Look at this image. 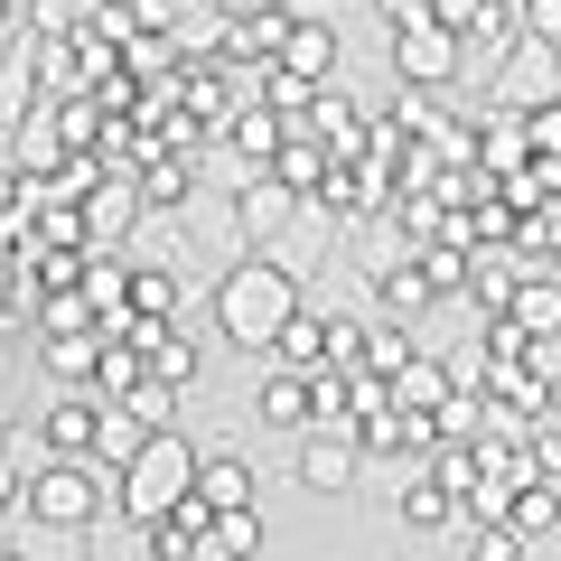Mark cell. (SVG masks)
Listing matches in <instances>:
<instances>
[{"mask_svg":"<svg viewBox=\"0 0 561 561\" xmlns=\"http://www.w3.org/2000/svg\"><path fill=\"white\" fill-rule=\"evenodd\" d=\"M0 346H10V337H0Z\"/></svg>","mask_w":561,"mask_h":561,"instance_id":"cell-40","label":"cell"},{"mask_svg":"<svg viewBox=\"0 0 561 561\" xmlns=\"http://www.w3.org/2000/svg\"><path fill=\"white\" fill-rule=\"evenodd\" d=\"M38 356H47V375H57L66 393H94V365H103V337H94V328H76V337H38Z\"/></svg>","mask_w":561,"mask_h":561,"instance_id":"cell-20","label":"cell"},{"mask_svg":"<svg viewBox=\"0 0 561 561\" xmlns=\"http://www.w3.org/2000/svg\"><path fill=\"white\" fill-rule=\"evenodd\" d=\"M524 38L561 47V0H524Z\"/></svg>","mask_w":561,"mask_h":561,"instance_id":"cell-35","label":"cell"},{"mask_svg":"<svg viewBox=\"0 0 561 561\" xmlns=\"http://www.w3.org/2000/svg\"><path fill=\"white\" fill-rule=\"evenodd\" d=\"M300 216H309V206L290 197L280 179H253V187H234V234H243V253H272V243L290 234Z\"/></svg>","mask_w":561,"mask_h":561,"instance_id":"cell-8","label":"cell"},{"mask_svg":"<svg viewBox=\"0 0 561 561\" xmlns=\"http://www.w3.org/2000/svg\"><path fill=\"white\" fill-rule=\"evenodd\" d=\"M131 187H140V206H187V197H197V160L160 140V150L131 169Z\"/></svg>","mask_w":561,"mask_h":561,"instance_id":"cell-16","label":"cell"},{"mask_svg":"<svg viewBox=\"0 0 561 561\" xmlns=\"http://www.w3.org/2000/svg\"><path fill=\"white\" fill-rule=\"evenodd\" d=\"M402 524H412V534H449V524H468V515H459V496H449L440 478H412L402 486Z\"/></svg>","mask_w":561,"mask_h":561,"instance_id":"cell-24","label":"cell"},{"mask_svg":"<svg viewBox=\"0 0 561 561\" xmlns=\"http://www.w3.org/2000/svg\"><path fill=\"white\" fill-rule=\"evenodd\" d=\"M38 440L57 449V459H94V440H103V402L94 393H57L38 412Z\"/></svg>","mask_w":561,"mask_h":561,"instance_id":"cell-13","label":"cell"},{"mask_svg":"<svg viewBox=\"0 0 561 561\" xmlns=\"http://www.w3.org/2000/svg\"><path fill=\"white\" fill-rule=\"evenodd\" d=\"M179 300H187L179 262H131V309H140V319H179Z\"/></svg>","mask_w":561,"mask_h":561,"instance_id":"cell-22","label":"cell"},{"mask_svg":"<svg viewBox=\"0 0 561 561\" xmlns=\"http://www.w3.org/2000/svg\"><path fill=\"white\" fill-rule=\"evenodd\" d=\"M300 272L280 253H234L216 272V290H206V319H216V337L225 346H243V356H272L280 346V328L300 319Z\"/></svg>","mask_w":561,"mask_h":561,"instance_id":"cell-1","label":"cell"},{"mask_svg":"<svg viewBox=\"0 0 561 561\" xmlns=\"http://www.w3.org/2000/svg\"><path fill=\"white\" fill-rule=\"evenodd\" d=\"M412 356H421V346H412V328H402V319H375V328H365V375H375V383H393Z\"/></svg>","mask_w":561,"mask_h":561,"instance_id":"cell-29","label":"cell"},{"mask_svg":"<svg viewBox=\"0 0 561 561\" xmlns=\"http://www.w3.org/2000/svg\"><path fill=\"white\" fill-rule=\"evenodd\" d=\"M505 524H515L524 542H542L561 524V478H534V486H515V505H505Z\"/></svg>","mask_w":561,"mask_h":561,"instance_id":"cell-27","label":"cell"},{"mask_svg":"<svg viewBox=\"0 0 561 561\" xmlns=\"http://www.w3.org/2000/svg\"><path fill=\"white\" fill-rule=\"evenodd\" d=\"M0 160L20 169L28 187H47V179H57V169H66V160H76V150H66L57 113H47V103H38V113H20V122H10V150H0Z\"/></svg>","mask_w":561,"mask_h":561,"instance_id":"cell-10","label":"cell"},{"mask_svg":"<svg viewBox=\"0 0 561 561\" xmlns=\"http://www.w3.org/2000/svg\"><path fill=\"white\" fill-rule=\"evenodd\" d=\"M131 346L150 356V375H160L169 393H197V375H206V337H197L187 319H140Z\"/></svg>","mask_w":561,"mask_h":561,"instance_id":"cell-6","label":"cell"},{"mask_svg":"<svg viewBox=\"0 0 561 561\" xmlns=\"http://www.w3.org/2000/svg\"><path fill=\"white\" fill-rule=\"evenodd\" d=\"M375 20H383V38H402V28L431 20V0H375Z\"/></svg>","mask_w":561,"mask_h":561,"instance_id":"cell-34","label":"cell"},{"mask_svg":"<svg viewBox=\"0 0 561 561\" xmlns=\"http://www.w3.org/2000/svg\"><path fill=\"white\" fill-rule=\"evenodd\" d=\"M197 505H206V515H243V505H262V468L243 459V449H206V459H197Z\"/></svg>","mask_w":561,"mask_h":561,"instance_id":"cell-11","label":"cell"},{"mask_svg":"<svg viewBox=\"0 0 561 561\" xmlns=\"http://www.w3.org/2000/svg\"><path fill=\"white\" fill-rule=\"evenodd\" d=\"M486 94H496V113H542V103H561V47L515 38L496 57V76H486Z\"/></svg>","mask_w":561,"mask_h":561,"instance_id":"cell-4","label":"cell"},{"mask_svg":"<svg viewBox=\"0 0 561 561\" xmlns=\"http://www.w3.org/2000/svg\"><path fill=\"white\" fill-rule=\"evenodd\" d=\"M505 328H515L524 346L561 337V272H524V280H515V300H505Z\"/></svg>","mask_w":561,"mask_h":561,"instance_id":"cell-14","label":"cell"},{"mask_svg":"<svg viewBox=\"0 0 561 561\" xmlns=\"http://www.w3.org/2000/svg\"><path fill=\"white\" fill-rule=\"evenodd\" d=\"M47 103V38L38 28H20V38H0V113L20 122Z\"/></svg>","mask_w":561,"mask_h":561,"instance_id":"cell-9","label":"cell"},{"mask_svg":"<svg viewBox=\"0 0 561 561\" xmlns=\"http://www.w3.org/2000/svg\"><path fill=\"white\" fill-rule=\"evenodd\" d=\"M0 150H10V113H0Z\"/></svg>","mask_w":561,"mask_h":561,"instance_id":"cell-39","label":"cell"},{"mask_svg":"<svg viewBox=\"0 0 561 561\" xmlns=\"http://www.w3.org/2000/svg\"><path fill=\"white\" fill-rule=\"evenodd\" d=\"M225 140H234L243 160H253L262 179H272V160H280V140H290V122H280L272 103H234V122H225Z\"/></svg>","mask_w":561,"mask_h":561,"instance_id":"cell-17","label":"cell"},{"mask_svg":"<svg viewBox=\"0 0 561 561\" xmlns=\"http://www.w3.org/2000/svg\"><path fill=\"white\" fill-rule=\"evenodd\" d=\"M122 412H131V421H140V431H179V393H169V383H160V375L140 383V393H131V402H122Z\"/></svg>","mask_w":561,"mask_h":561,"instance_id":"cell-31","label":"cell"},{"mask_svg":"<svg viewBox=\"0 0 561 561\" xmlns=\"http://www.w3.org/2000/svg\"><path fill=\"white\" fill-rule=\"evenodd\" d=\"M280 76H300V84H328V76H337V20H290Z\"/></svg>","mask_w":561,"mask_h":561,"instance_id":"cell-15","label":"cell"},{"mask_svg":"<svg viewBox=\"0 0 561 561\" xmlns=\"http://www.w3.org/2000/svg\"><path fill=\"white\" fill-rule=\"evenodd\" d=\"M290 478H300L309 496H346V486L365 478V440H356V431H300V459H290Z\"/></svg>","mask_w":561,"mask_h":561,"instance_id":"cell-7","label":"cell"},{"mask_svg":"<svg viewBox=\"0 0 561 561\" xmlns=\"http://www.w3.org/2000/svg\"><path fill=\"white\" fill-rule=\"evenodd\" d=\"M10 515H28V478H20L10 459H0V524H10Z\"/></svg>","mask_w":561,"mask_h":561,"instance_id":"cell-36","label":"cell"},{"mask_svg":"<svg viewBox=\"0 0 561 561\" xmlns=\"http://www.w3.org/2000/svg\"><path fill=\"white\" fill-rule=\"evenodd\" d=\"M468 272H478V253H468V243H421V280H431L440 300H459Z\"/></svg>","mask_w":561,"mask_h":561,"instance_id":"cell-30","label":"cell"},{"mask_svg":"<svg viewBox=\"0 0 561 561\" xmlns=\"http://www.w3.org/2000/svg\"><path fill=\"white\" fill-rule=\"evenodd\" d=\"M140 216H150L140 187H131V179H103L94 197H84V243H94V253H122V243L140 234Z\"/></svg>","mask_w":561,"mask_h":561,"instance_id":"cell-12","label":"cell"},{"mask_svg":"<svg viewBox=\"0 0 561 561\" xmlns=\"http://www.w3.org/2000/svg\"><path fill=\"white\" fill-rule=\"evenodd\" d=\"M140 383H150V356H140V346H103V365H94V402H131Z\"/></svg>","mask_w":561,"mask_h":561,"instance_id":"cell-26","label":"cell"},{"mask_svg":"<svg viewBox=\"0 0 561 561\" xmlns=\"http://www.w3.org/2000/svg\"><path fill=\"white\" fill-rule=\"evenodd\" d=\"M365 328L375 319H328V365L337 375H365Z\"/></svg>","mask_w":561,"mask_h":561,"instance_id":"cell-33","label":"cell"},{"mask_svg":"<svg viewBox=\"0 0 561 561\" xmlns=\"http://www.w3.org/2000/svg\"><path fill=\"white\" fill-rule=\"evenodd\" d=\"M431 300H440V290L421 280V262H402V272H383V280H375V309H383V319H402V328H412Z\"/></svg>","mask_w":561,"mask_h":561,"instance_id":"cell-28","label":"cell"},{"mask_svg":"<svg viewBox=\"0 0 561 561\" xmlns=\"http://www.w3.org/2000/svg\"><path fill=\"white\" fill-rule=\"evenodd\" d=\"M262 542H272V534H262V505H243V515H216V524H206V552H197V561H253Z\"/></svg>","mask_w":561,"mask_h":561,"instance_id":"cell-23","label":"cell"},{"mask_svg":"<svg viewBox=\"0 0 561 561\" xmlns=\"http://www.w3.org/2000/svg\"><path fill=\"white\" fill-rule=\"evenodd\" d=\"M103 515H113V468L47 459L38 478H28V524H47V534H94Z\"/></svg>","mask_w":561,"mask_h":561,"instance_id":"cell-3","label":"cell"},{"mask_svg":"<svg viewBox=\"0 0 561 561\" xmlns=\"http://www.w3.org/2000/svg\"><path fill=\"white\" fill-rule=\"evenodd\" d=\"M459 534H468V561H524L515 524H459Z\"/></svg>","mask_w":561,"mask_h":561,"instance_id":"cell-32","label":"cell"},{"mask_svg":"<svg viewBox=\"0 0 561 561\" xmlns=\"http://www.w3.org/2000/svg\"><path fill=\"white\" fill-rule=\"evenodd\" d=\"M197 459H206V449L187 440V431H150V449L113 478V505L140 524V534H150V524H169L187 496H197Z\"/></svg>","mask_w":561,"mask_h":561,"instance_id":"cell-2","label":"cell"},{"mask_svg":"<svg viewBox=\"0 0 561 561\" xmlns=\"http://www.w3.org/2000/svg\"><path fill=\"white\" fill-rule=\"evenodd\" d=\"M28 28V0H0V38H20Z\"/></svg>","mask_w":561,"mask_h":561,"instance_id":"cell-38","label":"cell"},{"mask_svg":"<svg viewBox=\"0 0 561 561\" xmlns=\"http://www.w3.org/2000/svg\"><path fill=\"white\" fill-rule=\"evenodd\" d=\"M328 169H337V160H328L319 140H300V131H290V140H280V160H272V179L290 187V197H300V206H319V187H328Z\"/></svg>","mask_w":561,"mask_h":561,"instance_id":"cell-21","label":"cell"},{"mask_svg":"<svg viewBox=\"0 0 561 561\" xmlns=\"http://www.w3.org/2000/svg\"><path fill=\"white\" fill-rule=\"evenodd\" d=\"M449 393H459V365H440V356H412V365L393 375V402H402V412H421V421L440 412Z\"/></svg>","mask_w":561,"mask_h":561,"instance_id":"cell-19","label":"cell"},{"mask_svg":"<svg viewBox=\"0 0 561 561\" xmlns=\"http://www.w3.org/2000/svg\"><path fill=\"white\" fill-rule=\"evenodd\" d=\"M272 365H290V375H319V365H328V309H319V319H309V309H300V319L280 328Z\"/></svg>","mask_w":561,"mask_h":561,"instance_id":"cell-25","label":"cell"},{"mask_svg":"<svg viewBox=\"0 0 561 561\" xmlns=\"http://www.w3.org/2000/svg\"><path fill=\"white\" fill-rule=\"evenodd\" d=\"M253 412L272 421V431H290V440H300V431H309V412H319V402H309V375L272 365V375H262V393H253Z\"/></svg>","mask_w":561,"mask_h":561,"instance_id":"cell-18","label":"cell"},{"mask_svg":"<svg viewBox=\"0 0 561 561\" xmlns=\"http://www.w3.org/2000/svg\"><path fill=\"white\" fill-rule=\"evenodd\" d=\"M393 76L412 84V94H449V84H468V47L449 38L440 20H421V28L393 38Z\"/></svg>","mask_w":561,"mask_h":561,"instance_id":"cell-5","label":"cell"},{"mask_svg":"<svg viewBox=\"0 0 561 561\" xmlns=\"http://www.w3.org/2000/svg\"><path fill=\"white\" fill-rule=\"evenodd\" d=\"M534 468H542V478H561V421H552V431H534Z\"/></svg>","mask_w":561,"mask_h":561,"instance_id":"cell-37","label":"cell"}]
</instances>
